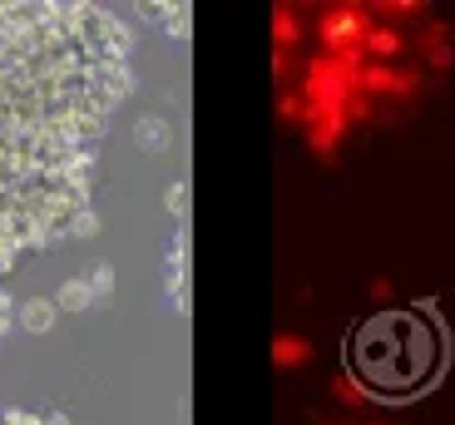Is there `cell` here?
<instances>
[{
  "instance_id": "3957f363",
  "label": "cell",
  "mask_w": 455,
  "mask_h": 425,
  "mask_svg": "<svg viewBox=\"0 0 455 425\" xmlns=\"http://www.w3.org/2000/svg\"><path fill=\"white\" fill-rule=\"evenodd\" d=\"M331 396H337V405H347V411H362V405H371V381L366 376H352V371H341V376H331Z\"/></svg>"
},
{
  "instance_id": "277c9868",
  "label": "cell",
  "mask_w": 455,
  "mask_h": 425,
  "mask_svg": "<svg viewBox=\"0 0 455 425\" xmlns=\"http://www.w3.org/2000/svg\"><path fill=\"white\" fill-rule=\"evenodd\" d=\"M55 317H60V307H55V297H30L20 307V327L30 336H45L50 327H55Z\"/></svg>"
},
{
  "instance_id": "8fae6325",
  "label": "cell",
  "mask_w": 455,
  "mask_h": 425,
  "mask_svg": "<svg viewBox=\"0 0 455 425\" xmlns=\"http://www.w3.org/2000/svg\"><path fill=\"white\" fill-rule=\"evenodd\" d=\"M164 203H169V213H183V203H188V188H183V184H173L169 193H164Z\"/></svg>"
},
{
  "instance_id": "5b68a950",
  "label": "cell",
  "mask_w": 455,
  "mask_h": 425,
  "mask_svg": "<svg viewBox=\"0 0 455 425\" xmlns=\"http://www.w3.org/2000/svg\"><path fill=\"white\" fill-rule=\"evenodd\" d=\"M273 361L283 371H292V366H302V361H312V342L307 336H297V332H283L273 342Z\"/></svg>"
},
{
  "instance_id": "ba28073f",
  "label": "cell",
  "mask_w": 455,
  "mask_h": 425,
  "mask_svg": "<svg viewBox=\"0 0 455 425\" xmlns=\"http://www.w3.org/2000/svg\"><path fill=\"white\" fill-rule=\"evenodd\" d=\"M134 138L144 149H164V144H169V124H164V119H139Z\"/></svg>"
},
{
  "instance_id": "6da1fadb",
  "label": "cell",
  "mask_w": 455,
  "mask_h": 425,
  "mask_svg": "<svg viewBox=\"0 0 455 425\" xmlns=\"http://www.w3.org/2000/svg\"><path fill=\"white\" fill-rule=\"evenodd\" d=\"M129 84V30L114 11L0 0V272L100 228L94 163Z\"/></svg>"
},
{
  "instance_id": "52a82bcc",
  "label": "cell",
  "mask_w": 455,
  "mask_h": 425,
  "mask_svg": "<svg viewBox=\"0 0 455 425\" xmlns=\"http://www.w3.org/2000/svg\"><path fill=\"white\" fill-rule=\"evenodd\" d=\"M273 40H277V55H287V50H292L297 40H302V20H297V15L287 11V5L273 15Z\"/></svg>"
},
{
  "instance_id": "9c48e42d",
  "label": "cell",
  "mask_w": 455,
  "mask_h": 425,
  "mask_svg": "<svg viewBox=\"0 0 455 425\" xmlns=\"http://www.w3.org/2000/svg\"><path fill=\"white\" fill-rule=\"evenodd\" d=\"M0 425H69L65 415H40V411H0Z\"/></svg>"
},
{
  "instance_id": "7a4b0ae2",
  "label": "cell",
  "mask_w": 455,
  "mask_h": 425,
  "mask_svg": "<svg viewBox=\"0 0 455 425\" xmlns=\"http://www.w3.org/2000/svg\"><path fill=\"white\" fill-rule=\"evenodd\" d=\"M371 11L362 5H331L322 11L317 20V40H322V55H337V59H356L366 50V35H371ZM366 59V55H362Z\"/></svg>"
},
{
  "instance_id": "30bf717a",
  "label": "cell",
  "mask_w": 455,
  "mask_h": 425,
  "mask_svg": "<svg viewBox=\"0 0 455 425\" xmlns=\"http://www.w3.org/2000/svg\"><path fill=\"white\" fill-rule=\"evenodd\" d=\"M84 282H90V292H94V302H104V297H109V292H114V267H94V272L90 277H84Z\"/></svg>"
},
{
  "instance_id": "7c38bea8",
  "label": "cell",
  "mask_w": 455,
  "mask_h": 425,
  "mask_svg": "<svg viewBox=\"0 0 455 425\" xmlns=\"http://www.w3.org/2000/svg\"><path fill=\"white\" fill-rule=\"evenodd\" d=\"M5 327H11V297L0 292V336H5Z\"/></svg>"
},
{
  "instance_id": "8992f818",
  "label": "cell",
  "mask_w": 455,
  "mask_h": 425,
  "mask_svg": "<svg viewBox=\"0 0 455 425\" xmlns=\"http://www.w3.org/2000/svg\"><path fill=\"white\" fill-rule=\"evenodd\" d=\"M55 307H60V311H84V307H94L90 282H84V277H69L65 287L55 292Z\"/></svg>"
}]
</instances>
